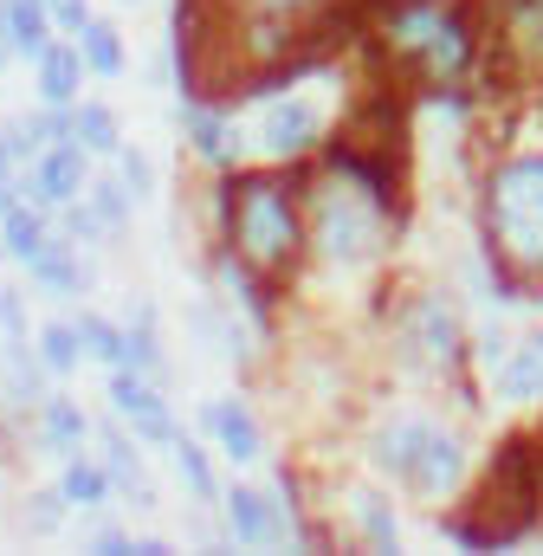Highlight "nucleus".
I'll return each mask as SVG.
<instances>
[{
  "label": "nucleus",
  "mask_w": 543,
  "mask_h": 556,
  "mask_svg": "<svg viewBox=\"0 0 543 556\" xmlns=\"http://www.w3.org/2000/svg\"><path fill=\"white\" fill-rule=\"evenodd\" d=\"M220 240L240 266L285 285L298 273V260L311 253V220H304V188L291 175H227L220 181Z\"/></svg>",
  "instance_id": "f257e3e1"
},
{
  "label": "nucleus",
  "mask_w": 543,
  "mask_h": 556,
  "mask_svg": "<svg viewBox=\"0 0 543 556\" xmlns=\"http://www.w3.org/2000/svg\"><path fill=\"white\" fill-rule=\"evenodd\" d=\"M376 46L389 52V65L407 85L453 91L485 59V26L459 0H389L376 13Z\"/></svg>",
  "instance_id": "f03ea898"
},
{
  "label": "nucleus",
  "mask_w": 543,
  "mask_h": 556,
  "mask_svg": "<svg viewBox=\"0 0 543 556\" xmlns=\"http://www.w3.org/2000/svg\"><path fill=\"white\" fill-rule=\"evenodd\" d=\"M304 220H311V253L330 273H363L389 253V188H376L356 168H337L304 188Z\"/></svg>",
  "instance_id": "7ed1b4c3"
},
{
  "label": "nucleus",
  "mask_w": 543,
  "mask_h": 556,
  "mask_svg": "<svg viewBox=\"0 0 543 556\" xmlns=\"http://www.w3.org/2000/svg\"><path fill=\"white\" fill-rule=\"evenodd\" d=\"M492 260L518 278H543V155H512L485 181Z\"/></svg>",
  "instance_id": "20e7f679"
},
{
  "label": "nucleus",
  "mask_w": 543,
  "mask_h": 556,
  "mask_svg": "<svg viewBox=\"0 0 543 556\" xmlns=\"http://www.w3.org/2000/svg\"><path fill=\"white\" fill-rule=\"evenodd\" d=\"M369 453H376L382 472H395L407 492H420V498H446V492H459V479H466V440H459L453 427L427 420V415L389 420V427L369 440Z\"/></svg>",
  "instance_id": "39448f33"
},
{
  "label": "nucleus",
  "mask_w": 543,
  "mask_h": 556,
  "mask_svg": "<svg viewBox=\"0 0 543 556\" xmlns=\"http://www.w3.org/2000/svg\"><path fill=\"white\" fill-rule=\"evenodd\" d=\"M531 511H538V459L525 453V440H512L492 459V472L479 479V492H472L466 518L453 525V538L459 544H479V551L485 544H512V538H525Z\"/></svg>",
  "instance_id": "423d86ee"
},
{
  "label": "nucleus",
  "mask_w": 543,
  "mask_h": 556,
  "mask_svg": "<svg viewBox=\"0 0 543 556\" xmlns=\"http://www.w3.org/2000/svg\"><path fill=\"white\" fill-rule=\"evenodd\" d=\"M395 343L420 382H459V369H466V324L446 298H407Z\"/></svg>",
  "instance_id": "0eeeda50"
},
{
  "label": "nucleus",
  "mask_w": 543,
  "mask_h": 556,
  "mask_svg": "<svg viewBox=\"0 0 543 556\" xmlns=\"http://www.w3.org/2000/svg\"><path fill=\"white\" fill-rule=\"evenodd\" d=\"M485 59L505 65L512 78H543V0H492L485 20Z\"/></svg>",
  "instance_id": "6e6552de"
},
{
  "label": "nucleus",
  "mask_w": 543,
  "mask_h": 556,
  "mask_svg": "<svg viewBox=\"0 0 543 556\" xmlns=\"http://www.w3.org/2000/svg\"><path fill=\"white\" fill-rule=\"evenodd\" d=\"M317 142H324V111L311 98H291V91L260 98V111H253V149L266 162H304Z\"/></svg>",
  "instance_id": "1a4fd4ad"
},
{
  "label": "nucleus",
  "mask_w": 543,
  "mask_h": 556,
  "mask_svg": "<svg viewBox=\"0 0 543 556\" xmlns=\"http://www.w3.org/2000/svg\"><path fill=\"white\" fill-rule=\"evenodd\" d=\"M20 188H26V201H39V207H65V201H78L85 188H91V149L85 142H46L26 168H20Z\"/></svg>",
  "instance_id": "9d476101"
},
{
  "label": "nucleus",
  "mask_w": 543,
  "mask_h": 556,
  "mask_svg": "<svg viewBox=\"0 0 543 556\" xmlns=\"http://www.w3.org/2000/svg\"><path fill=\"white\" fill-rule=\"evenodd\" d=\"M111 408L130 420V433L142 446H175V415H168V402H162V389H155V376H142V369H111Z\"/></svg>",
  "instance_id": "9b49d317"
},
{
  "label": "nucleus",
  "mask_w": 543,
  "mask_h": 556,
  "mask_svg": "<svg viewBox=\"0 0 543 556\" xmlns=\"http://www.w3.org/2000/svg\"><path fill=\"white\" fill-rule=\"evenodd\" d=\"M220 505H227L233 544H247V551H285L298 538L291 518H285V498H272L260 485H233V492H220Z\"/></svg>",
  "instance_id": "f8f14e48"
},
{
  "label": "nucleus",
  "mask_w": 543,
  "mask_h": 556,
  "mask_svg": "<svg viewBox=\"0 0 543 556\" xmlns=\"http://www.w3.org/2000/svg\"><path fill=\"white\" fill-rule=\"evenodd\" d=\"M201 427H207V440H214L233 466H253V459L266 453V427H260V415H253L240 395L207 402V408H201Z\"/></svg>",
  "instance_id": "ddd939ff"
},
{
  "label": "nucleus",
  "mask_w": 543,
  "mask_h": 556,
  "mask_svg": "<svg viewBox=\"0 0 543 556\" xmlns=\"http://www.w3.org/2000/svg\"><path fill=\"white\" fill-rule=\"evenodd\" d=\"M85 440H91V415H85L72 395H46V402L33 408V453L72 459V453H85Z\"/></svg>",
  "instance_id": "4468645a"
},
{
  "label": "nucleus",
  "mask_w": 543,
  "mask_h": 556,
  "mask_svg": "<svg viewBox=\"0 0 543 556\" xmlns=\"http://www.w3.org/2000/svg\"><path fill=\"white\" fill-rule=\"evenodd\" d=\"M26 278H33L46 298H85V291H91V266H85L78 240H65V233H52V240L26 260Z\"/></svg>",
  "instance_id": "2eb2a0df"
},
{
  "label": "nucleus",
  "mask_w": 543,
  "mask_h": 556,
  "mask_svg": "<svg viewBox=\"0 0 543 556\" xmlns=\"http://www.w3.org/2000/svg\"><path fill=\"white\" fill-rule=\"evenodd\" d=\"M85 78H91V65H85V52H78V39H72V33H65V39H52V46L33 59V85H39V104H78Z\"/></svg>",
  "instance_id": "dca6fc26"
},
{
  "label": "nucleus",
  "mask_w": 543,
  "mask_h": 556,
  "mask_svg": "<svg viewBox=\"0 0 543 556\" xmlns=\"http://www.w3.org/2000/svg\"><path fill=\"white\" fill-rule=\"evenodd\" d=\"M46 376H52V369L39 363V350H33V343H0V395H7L13 408H26V415H33V408L52 395V389H46Z\"/></svg>",
  "instance_id": "f3484780"
},
{
  "label": "nucleus",
  "mask_w": 543,
  "mask_h": 556,
  "mask_svg": "<svg viewBox=\"0 0 543 556\" xmlns=\"http://www.w3.org/2000/svg\"><path fill=\"white\" fill-rule=\"evenodd\" d=\"M181 130H188V142H194V155H201V162H214V168H227V162L240 155L227 111H220V104H207V98H188V104H181Z\"/></svg>",
  "instance_id": "a211bd4d"
},
{
  "label": "nucleus",
  "mask_w": 543,
  "mask_h": 556,
  "mask_svg": "<svg viewBox=\"0 0 543 556\" xmlns=\"http://www.w3.org/2000/svg\"><path fill=\"white\" fill-rule=\"evenodd\" d=\"M498 395L505 402H543V324L512 343V356L498 363Z\"/></svg>",
  "instance_id": "6ab92c4d"
},
{
  "label": "nucleus",
  "mask_w": 543,
  "mask_h": 556,
  "mask_svg": "<svg viewBox=\"0 0 543 556\" xmlns=\"http://www.w3.org/2000/svg\"><path fill=\"white\" fill-rule=\"evenodd\" d=\"M98 440H104V466H111V479H117V492L130 498V505H155V485H149V472H142V453H136V440L124 427H98Z\"/></svg>",
  "instance_id": "aec40b11"
},
{
  "label": "nucleus",
  "mask_w": 543,
  "mask_h": 556,
  "mask_svg": "<svg viewBox=\"0 0 543 556\" xmlns=\"http://www.w3.org/2000/svg\"><path fill=\"white\" fill-rule=\"evenodd\" d=\"M52 233H59V227H52V207H39V201H26V194H20V201L0 214V240H7V260H20V266H26V260H33V253H39Z\"/></svg>",
  "instance_id": "412c9836"
},
{
  "label": "nucleus",
  "mask_w": 543,
  "mask_h": 556,
  "mask_svg": "<svg viewBox=\"0 0 543 556\" xmlns=\"http://www.w3.org/2000/svg\"><path fill=\"white\" fill-rule=\"evenodd\" d=\"M59 492L72 498V511H104V505L117 498V479H111V466H104V459L72 453V459H65V472H59Z\"/></svg>",
  "instance_id": "4be33fe9"
},
{
  "label": "nucleus",
  "mask_w": 543,
  "mask_h": 556,
  "mask_svg": "<svg viewBox=\"0 0 543 556\" xmlns=\"http://www.w3.org/2000/svg\"><path fill=\"white\" fill-rule=\"evenodd\" d=\"M33 350H39V363L65 382L78 363H85V337H78V317H46L39 330H33Z\"/></svg>",
  "instance_id": "5701e85b"
},
{
  "label": "nucleus",
  "mask_w": 543,
  "mask_h": 556,
  "mask_svg": "<svg viewBox=\"0 0 543 556\" xmlns=\"http://www.w3.org/2000/svg\"><path fill=\"white\" fill-rule=\"evenodd\" d=\"M7 39H13L20 59H39V52L59 39L52 7H46V0H7Z\"/></svg>",
  "instance_id": "b1692460"
},
{
  "label": "nucleus",
  "mask_w": 543,
  "mask_h": 556,
  "mask_svg": "<svg viewBox=\"0 0 543 556\" xmlns=\"http://www.w3.org/2000/svg\"><path fill=\"white\" fill-rule=\"evenodd\" d=\"M78 52H85V65H91V78H124V65H130V52H124V33L111 26V20H85V33H78Z\"/></svg>",
  "instance_id": "393cba45"
},
{
  "label": "nucleus",
  "mask_w": 543,
  "mask_h": 556,
  "mask_svg": "<svg viewBox=\"0 0 543 556\" xmlns=\"http://www.w3.org/2000/svg\"><path fill=\"white\" fill-rule=\"evenodd\" d=\"M78 337H85V356L104 363V369H130V324H111L98 311L78 317Z\"/></svg>",
  "instance_id": "a878e982"
},
{
  "label": "nucleus",
  "mask_w": 543,
  "mask_h": 556,
  "mask_svg": "<svg viewBox=\"0 0 543 556\" xmlns=\"http://www.w3.org/2000/svg\"><path fill=\"white\" fill-rule=\"evenodd\" d=\"M72 142H85L91 155H117L124 149V124H117V111L111 104H72Z\"/></svg>",
  "instance_id": "bb28decb"
},
{
  "label": "nucleus",
  "mask_w": 543,
  "mask_h": 556,
  "mask_svg": "<svg viewBox=\"0 0 543 556\" xmlns=\"http://www.w3.org/2000/svg\"><path fill=\"white\" fill-rule=\"evenodd\" d=\"M350 518H356L369 551H402V531H395V511L382 492H350Z\"/></svg>",
  "instance_id": "cd10ccee"
},
{
  "label": "nucleus",
  "mask_w": 543,
  "mask_h": 556,
  "mask_svg": "<svg viewBox=\"0 0 543 556\" xmlns=\"http://www.w3.org/2000/svg\"><path fill=\"white\" fill-rule=\"evenodd\" d=\"M168 453H175L181 485H188L201 505H214V498H220V485H214V459H207V446H201V440H188V433H175V446H168Z\"/></svg>",
  "instance_id": "c85d7f7f"
},
{
  "label": "nucleus",
  "mask_w": 543,
  "mask_h": 556,
  "mask_svg": "<svg viewBox=\"0 0 543 556\" xmlns=\"http://www.w3.org/2000/svg\"><path fill=\"white\" fill-rule=\"evenodd\" d=\"M85 201L104 214V227H111V233H124V227H130V214H136V194H130V181H124V175H91Z\"/></svg>",
  "instance_id": "c756f323"
},
{
  "label": "nucleus",
  "mask_w": 543,
  "mask_h": 556,
  "mask_svg": "<svg viewBox=\"0 0 543 556\" xmlns=\"http://www.w3.org/2000/svg\"><path fill=\"white\" fill-rule=\"evenodd\" d=\"M65 511H72V498H65L59 485H33L26 505H20V525H26L33 538H52V531L65 525Z\"/></svg>",
  "instance_id": "7c9ffc66"
},
{
  "label": "nucleus",
  "mask_w": 543,
  "mask_h": 556,
  "mask_svg": "<svg viewBox=\"0 0 543 556\" xmlns=\"http://www.w3.org/2000/svg\"><path fill=\"white\" fill-rule=\"evenodd\" d=\"M130 369H142V376H162V343H155V311H136V317H130Z\"/></svg>",
  "instance_id": "2f4dec72"
},
{
  "label": "nucleus",
  "mask_w": 543,
  "mask_h": 556,
  "mask_svg": "<svg viewBox=\"0 0 543 556\" xmlns=\"http://www.w3.org/2000/svg\"><path fill=\"white\" fill-rule=\"evenodd\" d=\"M0 343H33V317H26V291L0 285Z\"/></svg>",
  "instance_id": "473e14b6"
},
{
  "label": "nucleus",
  "mask_w": 543,
  "mask_h": 556,
  "mask_svg": "<svg viewBox=\"0 0 543 556\" xmlns=\"http://www.w3.org/2000/svg\"><path fill=\"white\" fill-rule=\"evenodd\" d=\"M111 162H117V175L130 181V194H136V201H149V194H155V162H149L142 149H130V142H124V149H117Z\"/></svg>",
  "instance_id": "72a5a7b5"
},
{
  "label": "nucleus",
  "mask_w": 543,
  "mask_h": 556,
  "mask_svg": "<svg viewBox=\"0 0 543 556\" xmlns=\"http://www.w3.org/2000/svg\"><path fill=\"white\" fill-rule=\"evenodd\" d=\"M46 7H52V26H59V33H72V39H78V33H85V20H91V0H46Z\"/></svg>",
  "instance_id": "f704fd0d"
},
{
  "label": "nucleus",
  "mask_w": 543,
  "mask_h": 556,
  "mask_svg": "<svg viewBox=\"0 0 543 556\" xmlns=\"http://www.w3.org/2000/svg\"><path fill=\"white\" fill-rule=\"evenodd\" d=\"M91 551H104V556H130V551H136V538H130V531H117V525H98V531H91Z\"/></svg>",
  "instance_id": "c9c22d12"
},
{
  "label": "nucleus",
  "mask_w": 543,
  "mask_h": 556,
  "mask_svg": "<svg viewBox=\"0 0 543 556\" xmlns=\"http://www.w3.org/2000/svg\"><path fill=\"white\" fill-rule=\"evenodd\" d=\"M20 194H26V188H20V162H0V214H7Z\"/></svg>",
  "instance_id": "e433bc0d"
},
{
  "label": "nucleus",
  "mask_w": 543,
  "mask_h": 556,
  "mask_svg": "<svg viewBox=\"0 0 543 556\" xmlns=\"http://www.w3.org/2000/svg\"><path fill=\"white\" fill-rule=\"evenodd\" d=\"M0 46H13V39H7V0H0Z\"/></svg>",
  "instance_id": "4c0bfd02"
},
{
  "label": "nucleus",
  "mask_w": 543,
  "mask_h": 556,
  "mask_svg": "<svg viewBox=\"0 0 543 556\" xmlns=\"http://www.w3.org/2000/svg\"><path fill=\"white\" fill-rule=\"evenodd\" d=\"M0 162H13V142H7V130H0Z\"/></svg>",
  "instance_id": "58836bf2"
},
{
  "label": "nucleus",
  "mask_w": 543,
  "mask_h": 556,
  "mask_svg": "<svg viewBox=\"0 0 543 556\" xmlns=\"http://www.w3.org/2000/svg\"><path fill=\"white\" fill-rule=\"evenodd\" d=\"M0 266H7V240H0Z\"/></svg>",
  "instance_id": "ea45409f"
},
{
  "label": "nucleus",
  "mask_w": 543,
  "mask_h": 556,
  "mask_svg": "<svg viewBox=\"0 0 543 556\" xmlns=\"http://www.w3.org/2000/svg\"><path fill=\"white\" fill-rule=\"evenodd\" d=\"M124 7H136V0H124Z\"/></svg>",
  "instance_id": "a19ab883"
}]
</instances>
